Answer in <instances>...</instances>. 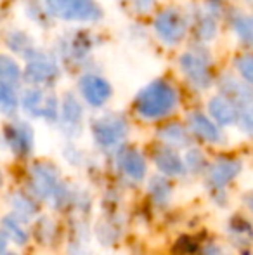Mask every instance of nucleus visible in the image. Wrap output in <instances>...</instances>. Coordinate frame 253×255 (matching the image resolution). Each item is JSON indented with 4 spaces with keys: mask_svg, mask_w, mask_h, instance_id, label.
Here are the masks:
<instances>
[{
    "mask_svg": "<svg viewBox=\"0 0 253 255\" xmlns=\"http://www.w3.org/2000/svg\"><path fill=\"white\" fill-rule=\"evenodd\" d=\"M248 207H250L252 210H253V196H250V198H248Z\"/></svg>",
    "mask_w": 253,
    "mask_h": 255,
    "instance_id": "obj_30",
    "label": "nucleus"
},
{
    "mask_svg": "<svg viewBox=\"0 0 253 255\" xmlns=\"http://www.w3.org/2000/svg\"><path fill=\"white\" fill-rule=\"evenodd\" d=\"M177 106V92L169 82L155 80L135 98V110L146 120L167 117Z\"/></svg>",
    "mask_w": 253,
    "mask_h": 255,
    "instance_id": "obj_1",
    "label": "nucleus"
},
{
    "mask_svg": "<svg viewBox=\"0 0 253 255\" xmlns=\"http://www.w3.org/2000/svg\"><path fill=\"white\" fill-rule=\"evenodd\" d=\"M189 128L192 134H196L198 137L205 139L208 142H219L220 141V132L217 128V125L212 120H208V117L201 113H192L189 115Z\"/></svg>",
    "mask_w": 253,
    "mask_h": 255,
    "instance_id": "obj_15",
    "label": "nucleus"
},
{
    "mask_svg": "<svg viewBox=\"0 0 253 255\" xmlns=\"http://www.w3.org/2000/svg\"><path fill=\"white\" fill-rule=\"evenodd\" d=\"M118 167L125 175L134 181H141L146 175V161L142 154L132 148L122 149L118 154Z\"/></svg>",
    "mask_w": 253,
    "mask_h": 255,
    "instance_id": "obj_11",
    "label": "nucleus"
},
{
    "mask_svg": "<svg viewBox=\"0 0 253 255\" xmlns=\"http://www.w3.org/2000/svg\"><path fill=\"white\" fill-rule=\"evenodd\" d=\"M5 142L14 153L26 154L33 148V130L28 124L17 122L5 127Z\"/></svg>",
    "mask_w": 253,
    "mask_h": 255,
    "instance_id": "obj_10",
    "label": "nucleus"
},
{
    "mask_svg": "<svg viewBox=\"0 0 253 255\" xmlns=\"http://www.w3.org/2000/svg\"><path fill=\"white\" fill-rule=\"evenodd\" d=\"M241 170V163L236 160H217L208 168V179L213 186L222 188L227 182H231Z\"/></svg>",
    "mask_w": 253,
    "mask_h": 255,
    "instance_id": "obj_13",
    "label": "nucleus"
},
{
    "mask_svg": "<svg viewBox=\"0 0 253 255\" xmlns=\"http://www.w3.org/2000/svg\"><path fill=\"white\" fill-rule=\"evenodd\" d=\"M12 208H14V212H16L17 217L24 219V221H30V219L37 214V207H35V203L23 195H14L12 196Z\"/></svg>",
    "mask_w": 253,
    "mask_h": 255,
    "instance_id": "obj_22",
    "label": "nucleus"
},
{
    "mask_svg": "<svg viewBox=\"0 0 253 255\" xmlns=\"http://www.w3.org/2000/svg\"><path fill=\"white\" fill-rule=\"evenodd\" d=\"M31 186L40 198L47 200L51 196H58L59 193V179L58 172L45 163H37L31 168Z\"/></svg>",
    "mask_w": 253,
    "mask_h": 255,
    "instance_id": "obj_8",
    "label": "nucleus"
},
{
    "mask_svg": "<svg viewBox=\"0 0 253 255\" xmlns=\"http://www.w3.org/2000/svg\"><path fill=\"white\" fill-rule=\"evenodd\" d=\"M238 124H240V128L245 132V134L253 137V106H241L240 108Z\"/></svg>",
    "mask_w": 253,
    "mask_h": 255,
    "instance_id": "obj_25",
    "label": "nucleus"
},
{
    "mask_svg": "<svg viewBox=\"0 0 253 255\" xmlns=\"http://www.w3.org/2000/svg\"><path fill=\"white\" fill-rule=\"evenodd\" d=\"M234 66L240 71V75L253 85V54H243L238 59H234Z\"/></svg>",
    "mask_w": 253,
    "mask_h": 255,
    "instance_id": "obj_24",
    "label": "nucleus"
},
{
    "mask_svg": "<svg viewBox=\"0 0 253 255\" xmlns=\"http://www.w3.org/2000/svg\"><path fill=\"white\" fill-rule=\"evenodd\" d=\"M155 163L165 175H182L186 172L184 161L170 148H160L155 154Z\"/></svg>",
    "mask_w": 253,
    "mask_h": 255,
    "instance_id": "obj_14",
    "label": "nucleus"
},
{
    "mask_svg": "<svg viewBox=\"0 0 253 255\" xmlns=\"http://www.w3.org/2000/svg\"><path fill=\"white\" fill-rule=\"evenodd\" d=\"M21 106L31 117H42L49 122L58 118V99L56 96L45 94L40 89H30L21 98Z\"/></svg>",
    "mask_w": 253,
    "mask_h": 255,
    "instance_id": "obj_7",
    "label": "nucleus"
},
{
    "mask_svg": "<svg viewBox=\"0 0 253 255\" xmlns=\"http://www.w3.org/2000/svg\"><path fill=\"white\" fill-rule=\"evenodd\" d=\"M2 233H3V238H9L10 242L17 243V245H24V243L28 242V235L24 233V229L14 221V217H3Z\"/></svg>",
    "mask_w": 253,
    "mask_h": 255,
    "instance_id": "obj_21",
    "label": "nucleus"
},
{
    "mask_svg": "<svg viewBox=\"0 0 253 255\" xmlns=\"http://www.w3.org/2000/svg\"><path fill=\"white\" fill-rule=\"evenodd\" d=\"M233 30L243 44L253 45V16L248 14H234L233 16Z\"/></svg>",
    "mask_w": 253,
    "mask_h": 255,
    "instance_id": "obj_19",
    "label": "nucleus"
},
{
    "mask_svg": "<svg viewBox=\"0 0 253 255\" xmlns=\"http://www.w3.org/2000/svg\"><path fill=\"white\" fill-rule=\"evenodd\" d=\"M5 42H7V45L17 54H24L26 57H30L31 54H35L30 37H26L23 31H10V33L5 37Z\"/></svg>",
    "mask_w": 253,
    "mask_h": 255,
    "instance_id": "obj_20",
    "label": "nucleus"
},
{
    "mask_svg": "<svg viewBox=\"0 0 253 255\" xmlns=\"http://www.w3.org/2000/svg\"><path fill=\"white\" fill-rule=\"evenodd\" d=\"M134 2H135V5H137L139 10H148L149 7L153 5L155 0H134Z\"/></svg>",
    "mask_w": 253,
    "mask_h": 255,
    "instance_id": "obj_28",
    "label": "nucleus"
},
{
    "mask_svg": "<svg viewBox=\"0 0 253 255\" xmlns=\"http://www.w3.org/2000/svg\"><path fill=\"white\" fill-rule=\"evenodd\" d=\"M160 139L167 144L172 146H187L191 142L189 132L179 124H170L167 127H163L162 130L158 132Z\"/></svg>",
    "mask_w": 253,
    "mask_h": 255,
    "instance_id": "obj_17",
    "label": "nucleus"
},
{
    "mask_svg": "<svg viewBox=\"0 0 253 255\" xmlns=\"http://www.w3.org/2000/svg\"><path fill=\"white\" fill-rule=\"evenodd\" d=\"M187 163H189L191 168L198 170V168L201 167V163H203V154L199 153L198 149H191V151L187 153Z\"/></svg>",
    "mask_w": 253,
    "mask_h": 255,
    "instance_id": "obj_27",
    "label": "nucleus"
},
{
    "mask_svg": "<svg viewBox=\"0 0 253 255\" xmlns=\"http://www.w3.org/2000/svg\"><path fill=\"white\" fill-rule=\"evenodd\" d=\"M82 117H84V110L82 104L78 103V99L73 94H66L63 101V124L68 130H75V134L80 132V124Z\"/></svg>",
    "mask_w": 253,
    "mask_h": 255,
    "instance_id": "obj_16",
    "label": "nucleus"
},
{
    "mask_svg": "<svg viewBox=\"0 0 253 255\" xmlns=\"http://www.w3.org/2000/svg\"><path fill=\"white\" fill-rule=\"evenodd\" d=\"M80 92L84 96V99L87 101L90 106H102L109 98H111V85L104 80L102 77L97 75H84L80 78Z\"/></svg>",
    "mask_w": 253,
    "mask_h": 255,
    "instance_id": "obj_9",
    "label": "nucleus"
},
{
    "mask_svg": "<svg viewBox=\"0 0 253 255\" xmlns=\"http://www.w3.org/2000/svg\"><path fill=\"white\" fill-rule=\"evenodd\" d=\"M127 122L120 115H104L92 124V134L101 148H115L127 137Z\"/></svg>",
    "mask_w": 253,
    "mask_h": 255,
    "instance_id": "obj_4",
    "label": "nucleus"
},
{
    "mask_svg": "<svg viewBox=\"0 0 253 255\" xmlns=\"http://www.w3.org/2000/svg\"><path fill=\"white\" fill-rule=\"evenodd\" d=\"M205 255H224V254L220 252L219 249H215V247H212V249H210V250H206Z\"/></svg>",
    "mask_w": 253,
    "mask_h": 255,
    "instance_id": "obj_29",
    "label": "nucleus"
},
{
    "mask_svg": "<svg viewBox=\"0 0 253 255\" xmlns=\"http://www.w3.org/2000/svg\"><path fill=\"white\" fill-rule=\"evenodd\" d=\"M59 77V66L56 59L49 54L35 52L28 57L24 68V78L33 85H49Z\"/></svg>",
    "mask_w": 253,
    "mask_h": 255,
    "instance_id": "obj_6",
    "label": "nucleus"
},
{
    "mask_svg": "<svg viewBox=\"0 0 253 255\" xmlns=\"http://www.w3.org/2000/svg\"><path fill=\"white\" fill-rule=\"evenodd\" d=\"M155 31L165 44L175 45L184 40L187 33V21L177 9H165L155 17Z\"/></svg>",
    "mask_w": 253,
    "mask_h": 255,
    "instance_id": "obj_5",
    "label": "nucleus"
},
{
    "mask_svg": "<svg viewBox=\"0 0 253 255\" xmlns=\"http://www.w3.org/2000/svg\"><path fill=\"white\" fill-rule=\"evenodd\" d=\"M21 77H23V73H21V68L17 66L16 61L10 59L9 56L0 57V84H5L17 89Z\"/></svg>",
    "mask_w": 253,
    "mask_h": 255,
    "instance_id": "obj_18",
    "label": "nucleus"
},
{
    "mask_svg": "<svg viewBox=\"0 0 253 255\" xmlns=\"http://www.w3.org/2000/svg\"><path fill=\"white\" fill-rule=\"evenodd\" d=\"M210 115L217 120V124L220 125H231L238 120L240 110L236 108V104L231 101L226 96H215L210 99L208 103Z\"/></svg>",
    "mask_w": 253,
    "mask_h": 255,
    "instance_id": "obj_12",
    "label": "nucleus"
},
{
    "mask_svg": "<svg viewBox=\"0 0 253 255\" xmlns=\"http://www.w3.org/2000/svg\"><path fill=\"white\" fill-rule=\"evenodd\" d=\"M17 89L10 87V85L0 84V106L5 115H12L17 108Z\"/></svg>",
    "mask_w": 253,
    "mask_h": 255,
    "instance_id": "obj_23",
    "label": "nucleus"
},
{
    "mask_svg": "<svg viewBox=\"0 0 253 255\" xmlns=\"http://www.w3.org/2000/svg\"><path fill=\"white\" fill-rule=\"evenodd\" d=\"M2 255H17V254H14V252H3Z\"/></svg>",
    "mask_w": 253,
    "mask_h": 255,
    "instance_id": "obj_31",
    "label": "nucleus"
},
{
    "mask_svg": "<svg viewBox=\"0 0 253 255\" xmlns=\"http://www.w3.org/2000/svg\"><path fill=\"white\" fill-rule=\"evenodd\" d=\"M52 16L63 21H97L102 10L94 0H45Z\"/></svg>",
    "mask_w": 253,
    "mask_h": 255,
    "instance_id": "obj_2",
    "label": "nucleus"
},
{
    "mask_svg": "<svg viewBox=\"0 0 253 255\" xmlns=\"http://www.w3.org/2000/svg\"><path fill=\"white\" fill-rule=\"evenodd\" d=\"M149 191H151L153 198H156L160 202V200H167L170 195V189L169 186H167V182L163 181V179H151V186H149Z\"/></svg>",
    "mask_w": 253,
    "mask_h": 255,
    "instance_id": "obj_26",
    "label": "nucleus"
},
{
    "mask_svg": "<svg viewBox=\"0 0 253 255\" xmlns=\"http://www.w3.org/2000/svg\"><path fill=\"white\" fill-rule=\"evenodd\" d=\"M179 68L189 84L196 89H208L212 84L210 59L203 51H189L179 57Z\"/></svg>",
    "mask_w": 253,
    "mask_h": 255,
    "instance_id": "obj_3",
    "label": "nucleus"
}]
</instances>
